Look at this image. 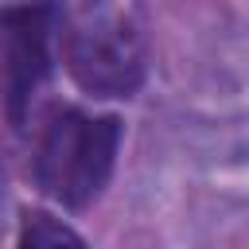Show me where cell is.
<instances>
[{
  "label": "cell",
  "instance_id": "cell-4",
  "mask_svg": "<svg viewBox=\"0 0 249 249\" xmlns=\"http://www.w3.org/2000/svg\"><path fill=\"white\" fill-rule=\"evenodd\" d=\"M19 249H86V241L58 218L43 210H27L19 226Z\"/></svg>",
  "mask_w": 249,
  "mask_h": 249
},
{
  "label": "cell",
  "instance_id": "cell-1",
  "mask_svg": "<svg viewBox=\"0 0 249 249\" xmlns=\"http://www.w3.org/2000/svg\"><path fill=\"white\" fill-rule=\"evenodd\" d=\"M62 62L93 97H128L148 70V39L136 8L93 4L62 12Z\"/></svg>",
  "mask_w": 249,
  "mask_h": 249
},
{
  "label": "cell",
  "instance_id": "cell-3",
  "mask_svg": "<svg viewBox=\"0 0 249 249\" xmlns=\"http://www.w3.org/2000/svg\"><path fill=\"white\" fill-rule=\"evenodd\" d=\"M51 8H19L8 12V78H12V113L19 117L23 101L31 97V89L39 86L43 70H47V35H51Z\"/></svg>",
  "mask_w": 249,
  "mask_h": 249
},
{
  "label": "cell",
  "instance_id": "cell-2",
  "mask_svg": "<svg viewBox=\"0 0 249 249\" xmlns=\"http://www.w3.org/2000/svg\"><path fill=\"white\" fill-rule=\"evenodd\" d=\"M117 144H121V124L113 117H89L82 109H58V113H51V121L39 132L35 179L54 202L82 210L109 183Z\"/></svg>",
  "mask_w": 249,
  "mask_h": 249
}]
</instances>
